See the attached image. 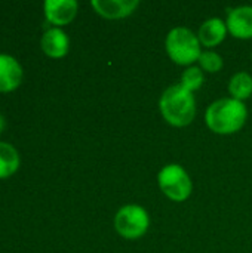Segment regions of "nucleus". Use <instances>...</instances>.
Listing matches in <instances>:
<instances>
[{"mask_svg": "<svg viewBox=\"0 0 252 253\" xmlns=\"http://www.w3.org/2000/svg\"><path fill=\"white\" fill-rule=\"evenodd\" d=\"M248 117L247 105L233 98H221L212 102L205 114L208 127L218 135H232L239 132Z\"/></svg>", "mask_w": 252, "mask_h": 253, "instance_id": "obj_1", "label": "nucleus"}, {"mask_svg": "<svg viewBox=\"0 0 252 253\" xmlns=\"http://www.w3.org/2000/svg\"><path fill=\"white\" fill-rule=\"evenodd\" d=\"M159 107L163 119L175 127L189 126L196 116V101L193 92L184 89L181 84L169 86L162 93Z\"/></svg>", "mask_w": 252, "mask_h": 253, "instance_id": "obj_2", "label": "nucleus"}, {"mask_svg": "<svg viewBox=\"0 0 252 253\" xmlns=\"http://www.w3.org/2000/svg\"><path fill=\"white\" fill-rule=\"evenodd\" d=\"M165 47L168 56L178 65H192L202 55L199 37L186 27L172 28L166 36Z\"/></svg>", "mask_w": 252, "mask_h": 253, "instance_id": "obj_3", "label": "nucleus"}, {"mask_svg": "<svg viewBox=\"0 0 252 253\" xmlns=\"http://www.w3.org/2000/svg\"><path fill=\"white\" fill-rule=\"evenodd\" d=\"M162 193L172 202H184L190 197L193 184L189 173L180 165H166L157 175Z\"/></svg>", "mask_w": 252, "mask_h": 253, "instance_id": "obj_4", "label": "nucleus"}, {"mask_svg": "<svg viewBox=\"0 0 252 253\" xmlns=\"http://www.w3.org/2000/svg\"><path fill=\"white\" fill-rule=\"evenodd\" d=\"M150 225L149 213L138 205H126L119 209L114 218L116 231L126 240H137L143 237Z\"/></svg>", "mask_w": 252, "mask_h": 253, "instance_id": "obj_5", "label": "nucleus"}, {"mask_svg": "<svg viewBox=\"0 0 252 253\" xmlns=\"http://www.w3.org/2000/svg\"><path fill=\"white\" fill-rule=\"evenodd\" d=\"M227 30L236 39H252V6H239L227 15Z\"/></svg>", "mask_w": 252, "mask_h": 253, "instance_id": "obj_6", "label": "nucleus"}, {"mask_svg": "<svg viewBox=\"0 0 252 253\" xmlns=\"http://www.w3.org/2000/svg\"><path fill=\"white\" fill-rule=\"evenodd\" d=\"M95 12L107 19H120L132 15L140 6L138 0H92Z\"/></svg>", "mask_w": 252, "mask_h": 253, "instance_id": "obj_7", "label": "nucleus"}, {"mask_svg": "<svg viewBox=\"0 0 252 253\" xmlns=\"http://www.w3.org/2000/svg\"><path fill=\"white\" fill-rule=\"evenodd\" d=\"M43 7L49 22L55 25H65L74 19L79 6L74 0H46Z\"/></svg>", "mask_w": 252, "mask_h": 253, "instance_id": "obj_8", "label": "nucleus"}, {"mask_svg": "<svg viewBox=\"0 0 252 253\" xmlns=\"http://www.w3.org/2000/svg\"><path fill=\"white\" fill-rule=\"evenodd\" d=\"M22 68L13 56L0 53V92H9L19 86Z\"/></svg>", "mask_w": 252, "mask_h": 253, "instance_id": "obj_9", "label": "nucleus"}, {"mask_svg": "<svg viewBox=\"0 0 252 253\" xmlns=\"http://www.w3.org/2000/svg\"><path fill=\"white\" fill-rule=\"evenodd\" d=\"M227 31H229L227 25L223 19L211 18L201 25L198 37H199L201 44H203L206 47H214L226 39Z\"/></svg>", "mask_w": 252, "mask_h": 253, "instance_id": "obj_10", "label": "nucleus"}, {"mask_svg": "<svg viewBox=\"0 0 252 253\" xmlns=\"http://www.w3.org/2000/svg\"><path fill=\"white\" fill-rule=\"evenodd\" d=\"M68 37L59 28L48 30L42 37V49L52 58H61L68 52Z\"/></svg>", "mask_w": 252, "mask_h": 253, "instance_id": "obj_11", "label": "nucleus"}, {"mask_svg": "<svg viewBox=\"0 0 252 253\" xmlns=\"http://www.w3.org/2000/svg\"><path fill=\"white\" fill-rule=\"evenodd\" d=\"M229 92L233 99L245 101L252 95V77L247 71L236 73L229 83Z\"/></svg>", "mask_w": 252, "mask_h": 253, "instance_id": "obj_12", "label": "nucleus"}, {"mask_svg": "<svg viewBox=\"0 0 252 253\" xmlns=\"http://www.w3.org/2000/svg\"><path fill=\"white\" fill-rule=\"evenodd\" d=\"M19 166V154L18 151L6 144L0 142V179L10 176Z\"/></svg>", "mask_w": 252, "mask_h": 253, "instance_id": "obj_13", "label": "nucleus"}, {"mask_svg": "<svg viewBox=\"0 0 252 253\" xmlns=\"http://www.w3.org/2000/svg\"><path fill=\"white\" fill-rule=\"evenodd\" d=\"M205 82V77H203V73L199 67H189L183 76H181V86L190 92H195L198 90Z\"/></svg>", "mask_w": 252, "mask_h": 253, "instance_id": "obj_14", "label": "nucleus"}, {"mask_svg": "<svg viewBox=\"0 0 252 253\" xmlns=\"http://www.w3.org/2000/svg\"><path fill=\"white\" fill-rule=\"evenodd\" d=\"M199 64H201V68L208 73H218L223 68V58L217 52L205 50L202 52L199 58Z\"/></svg>", "mask_w": 252, "mask_h": 253, "instance_id": "obj_15", "label": "nucleus"}, {"mask_svg": "<svg viewBox=\"0 0 252 253\" xmlns=\"http://www.w3.org/2000/svg\"><path fill=\"white\" fill-rule=\"evenodd\" d=\"M3 127H4V119H3V116L0 114V132L3 130Z\"/></svg>", "mask_w": 252, "mask_h": 253, "instance_id": "obj_16", "label": "nucleus"}]
</instances>
